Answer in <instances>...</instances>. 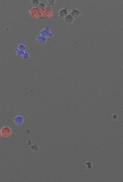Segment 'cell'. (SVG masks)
I'll return each instance as SVG.
<instances>
[{"mask_svg":"<svg viewBox=\"0 0 123 182\" xmlns=\"http://www.w3.org/2000/svg\"><path fill=\"white\" fill-rule=\"evenodd\" d=\"M23 57L25 58V59H27V58L29 57V54L27 52H25V53H24Z\"/></svg>","mask_w":123,"mask_h":182,"instance_id":"obj_14","label":"cell"},{"mask_svg":"<svg viewBox=\"0 0 123 182\" xmlns=\"http://www.w3.org/2000/svg\"><path fill=\"white\" fill-rule=\"evenodd\" d=\"M18 50H19L20 51H25L26 50V47H25V46H24V45H20L19 46H18V48H17Z\"/></svg>","mask_w":123,"mask_h":182,"instance_id":"obj_9","label":"cell"},{"mask_svg":"<svg viewBox=\"0 0 123 182\" xmlns=\"http://www.w3.org/2000/svg\"><path fill=\"white\" fill-rule=\"evenodd\" d=\"M48 2L49 3H54V2L55 1V0H48Z\"/></svg>","mask_w":123,"mask_h":182,"instance_id":"obj_15","label":"cell"},{"mask_svg":"<svg viewBox=\"0 0 123 182\" xmlns=\"http://www.w3.org/2000/svg\"><path fill=\"white\" fill-rule=\"evenodd\" d=\"M64 22L67 24H70L73 22L74 18L70 14H68L66 17H64Z\"/></svg>","mask_w":123,"mask_h":182,"instance_id":"obj_4","label":"cell"},{"mask_svg":"<svg viewBox=\"0 0 123 182\" xmlns=\"http://www.w3.org/2000/svg\"><path fill=\"white\" fill-rule=\"evenodd\" d=\"M39 4L40 3L38 0H32L31 2V5L33 7H38Z\"/></svg>","mask_w":123,"mask_h":182,"instance_id":"obj_8","label":"cell"},{"mask_svg":"<svg viewBox=\"0 0 123 182\" xmlns=\"http://www.w3.org/2000/svg\"><path fill=\"white\" fill-rule=\"evenodd\" d=\"M42 15L47 18H51L53 15V11L48 7H45L42 10Z\"/></svg>","mask_w":123,"mask_h":182,"instance_id":"obj_3","label":"cell"},{"mask_svg":"<svg viewBox=\"0 0 123 182\" xmlns=\"http://www.w3.org/2000/svg\"><path fill=\"white\" fill-rule=\"evenodd\" d=\"M23 121H24V118L23 117L20 116L16 117L14 119L15 123L18 126H20L21 124H22Z\"/></svg>","mask_w":123,"mask_h":182,"instance_id":"obj_5","label":"cell"},{"mask_svg":"<svg viewBox=\"0 0 123 182\" xmlns=\"http://www.w3.org/2000/svg\"><path fill=\"white\" fill-rule=\"evenodd\" d=\"M38 8H39L40 9H41V10H43V9H45V4H44V3H40V4L38 5Z\"/></svg>","mask_w":123,"mask_h":182,"instance_id":"obj_11","label":"cell"},{"mask_svg":"<svg viewBox=\"0 0 123 182\" xmlns=\"http://www.w3.org/2000/svg\"><path fill=\"white\" fill-rule=\"evenodd\" d=\"M29 13L31 17L34 18H39L42 16V10L38 7H33L30 9Z\"/></svg>","mask_w":123,"mask_h":182,"instance_id":"obj_1","label":"cell"},{"mask_svg":"<svg viewBox=\"0 0 123 182\" xmlns=\"http://www.w3.org/2000/svg\"><path fill=\"white\" fill-rule=\"evenodd\" d=\"M1 134L2 136L4 138H8L12 134L11 129L8 127V126H4L1 129Z\"/></svg>","mask_w":123,"mask_h":182,"instance_id":"obj_2","label":"cell"},{"mask_svg":"<svg viewBox=\"0 0 123 182\" xmlns=\"http://www.w3.org/2000/svg\"><path fill=\"white\" fill-rule=\"evenodd\" d=\"M70 15H72L74 18H77L80 16V11L78 10V9H74L72 10V11L70 12Z\"/></svg>","mask_w":123,"mask_h":182,"instance_id":"obj_6","label":"cell"},{"mask_svg":"<svg viewBox=\"0 0 123 182\" xmlns=\"http://www.w3.org/2000/svg\"><path fill=\"white\" fill-rule=\"evenodd\" d=\"M38 38H39L38 39V42L41 43V44H44V43H45V41H46V39L45 38H43V37H40V36H38Z\"/></svg>","mask_w":123,"mask_h":182,"instance_id":"obj_10","label":"cell"},{"mask_svg":"<svg viewBox=\"0 0 123 182\" xmlns=\"http://www.w3.org/2000/svg\"><path fill=\"white\" fill-rule=\"evenodd\" d=\"M67 15H68V11L66 9H62L59 11V15L60 17L64 18Z\"/></svg>","mask_w":123,"mask_h":182,"instance_id":"obj_7","label":"cell"},{"mask_svg":"<svg viewBox=\"0 0 123 182\" xmlns=\"http://www.w3.org/2000/svg\"><path fill=\"white\" fill-rule=\"evenodd\" d=\"M54 7V3H49V4L47 5V7L50 8V9Z\"/></svg>","mask_w":123,"mask_h":182,"instance_id":"obj_13","label":"cell"},{"mask_svg":"<svg viewBox=\"0 0 123 182\" xmlns=\"http://www.w3.org/2000/svg\"><path fill=\"white\" fill-rule=\"evenodd\" d=\"M24 53H25L23 51H18L16 52V54L19 57H23Z\"/></svg>","mask_w":123,"mask_h":182,"instance_id":"obj_12","label":"cell"},{"mask_svg":"<svg viewBox=\"0 0 123 182\" xmlns=\"http://www.w3.org/2000/svg\"><path fill=\"white\" fill-rule=\"evenodd\" d=\"M2 137V134H1V131L0 130V138Z\"/></svg>","mask_w":123,"mask_h":182,"instance_id":"obj_16","label":"cell"}]
</instances>
